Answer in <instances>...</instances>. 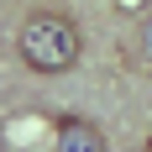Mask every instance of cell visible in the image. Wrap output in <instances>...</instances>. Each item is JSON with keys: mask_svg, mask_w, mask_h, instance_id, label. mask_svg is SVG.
<instances>
[{"mask_svg": "<svg viewBox=\"0 0 152 152\" xmlns=\"http://www.w3.org/2000/svg\"><path fill=\"white\" fill-rule=\"evenodd\" d=\"M16 53L31 74H68L84 53V37L63 11H31L16 31Z\"/></svg>", "mask_w": 152, "mask_h": 152, "instance_id": "1", "label": "cell"}, {"mask_svg": "<svg viewBox=\"0 0 152 152\" xmlns=\"http://www.w3.org/2000/svg\"><path fill=\"white\" fill-rule=\"evenodd\" d=\"M142 152H152V137H147V142H142Z\"/></svg>", "mask_w": 152, "mask_h": 152, "instance_id": "3", "label": "cell"}, {"mask_svg": "<svg viewBox=\"0 0 152 152\" xmlns=\"http://www.w3.org/2000/svg\"><path fill=\"white\" fill-rule=\"evenodd\" d=\"M53 152H110L105 147V131L84 115H63L58 121V137H53Z\"/></svg>", "mask_w": 152, "mask_h": 152, "instance_id": "2", "label": "cell"}]
</instances>
